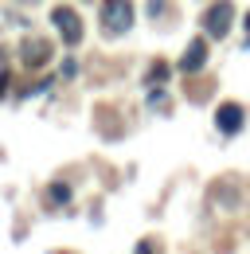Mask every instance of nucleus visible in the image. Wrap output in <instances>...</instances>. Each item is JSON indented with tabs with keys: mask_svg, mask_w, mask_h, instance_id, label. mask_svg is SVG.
Listing matches in <instances>:
<instances>
[{
	"mask_svg": "<svg viewBox=\"0 0 250 254\" xmlns=\"http://www.w3.org/2000/svg\"><path fill=\"white\" fill-rule=\"evenodd\" d=\"M164 78H168V66H160V63H156L153 70H149V82H164Z\"/></svg>",
	"mask_w": 250,
	"mask_h": 254,
	"instance_id": "obj_8",
	"label": "nucleus"
},
{
	"mask_svg": "<svg viewBox=\"0 0 250 254\" xmlns=\"http://www.w3.org/2000/svg\"><path fill=\"white\" fill-rule=\"evenodd\" d=\"M20 59H24V66H31V70H39V66L51 59V47L43 43V39H28L24 47H20Z\"/></svg>",
	"mask_w": 250,
	"mask_h": 254,
	"instance_id": "obj_6",
	"label": "nucleus"
},
{
	"mask_svg": "<svg viewBox=\"0 0 250 254\" xmlns=\"http://www.w3.org/2000/svg\"><path fill=\"white\" fill-rule=\"evenodd\" d=\"M102 28L110 35H122L133 28V4L129 0H106L102 4Z\"/></svg>",
	"mask_w": 250,
	"mask_h": 254,
	"instance_id": "obj_1",
	"label": "nucleus"
},
{
	"mask_svg": "<svg viewBox=\"0 0 250 254\" xmlns=\"http://www.w3.org/2000/svg\"><path fill=\"white\" fill-rule=\"evenodd\" d=\"M215 126L223 137H235V133H243V126H247V110L239 106V102H223L215 110Z\"/></svg>",
	"mask_w": 250,
	"mask_h": 254,
	"instance_id": "obj_4",
	"label": "nucleus"
},
{
	"mask_svg": "<svg viewBox=\"0 0 250 254\" xmlns=\"http://www.w3.org/2000/svg\"><path fill=\"white\" fill-rule=\"evenodd\" d=\"M137 254H153V247H149V243H141V251H137Z\"/></svg>",
	"mask_w": 250,
	"mask_h": 254,
	"instance_id": "obj_10",
	"label": "nucleus"
},
{
	"mask_svg": "<svg viewBox=\"0 0 250 254\" xmlns=\"http://www.w3.org/2000/svg\"><path fill=\"white\" fill-rule=\"evenodd\" d=\"M203 63H207V39H191L184 59H180V70H184V74H195V70H203Z\"/></svg>",
	"mask_w": 250,
	"mask_h": 254,
	"instance_id": "obj_5",
	"label": "nucleus"
},
{
	"mask_svg": "<svg viewBox=\"0 0 250 254\" xmlns=\"http://www.w3.org/2000/svg\"><path fill=\"white\" fill-rule=\"evenodd\" d=\"M8 94V74H0V98Z\"/></svg>",
	"mask_w": 250,
	"mask_h": 254,
	"instance_id": "obj_9",
	"label": "nucleus"
},
{
	"mask_svg": "<svg viewBox=\"0 0 250 254\" xmlns=\"http://www.w3.org/2000/svg\"><path fill=\"white\" fill-rule=\"evenodd\" d=\"M51 24L59 28L66 47H78V43H82V20H78L74 8H55V12H51Z\"/></svg>",
	"mask_w": 250,
	"mask_h": 254,
	"instance_id": "obj_3",
	"label": "nucleus"
},
{
	"mask_svg": "<svg viewBox=\"0 0 250 254\" xmlns=\"http://www.w3.org/2000/svg\"><path fill=\"white\" fill-rule=\"evenodd\" d=\"M247 32H250V16H247Z\"/></svg>",
	"mask_w": 250,
	"mask_h": 254,
	"instance_id": "obj_11",
	"label": "nucleus"
},
{
	"mask_svg": "<svg viewBox=\"0 0 250 254\" xmlns=\"http://www.w3.org/2000/svg\"><path fill=\"white\" fill-rule=\"evenodd\" d=\"M231 20H235V4L231 0H219L207 8V16H203V32L211 35V39H223V35L231 32Z\"/></svg>",
	"mask_w": 250,
	"mask_h": 254,
	"instance_id": "obj_2",
	"label": "nucleus"
},
{
	"mask_svg": "<svg viewBox=\"0 0 250 254\" xmlns=\"http://www.w3.org/2000/svg\"><path fill=\"white\" fill-rule=\"evenodd\" d=\"M51 199H55V203H66V199H70V188H66V184H55V188H51Z\"/></svg>",
	"mask_w": 250,
	"mask_h": 254,
	"instance_id": "obj_7",
	"label": "nucleus"
}]
</instances>
